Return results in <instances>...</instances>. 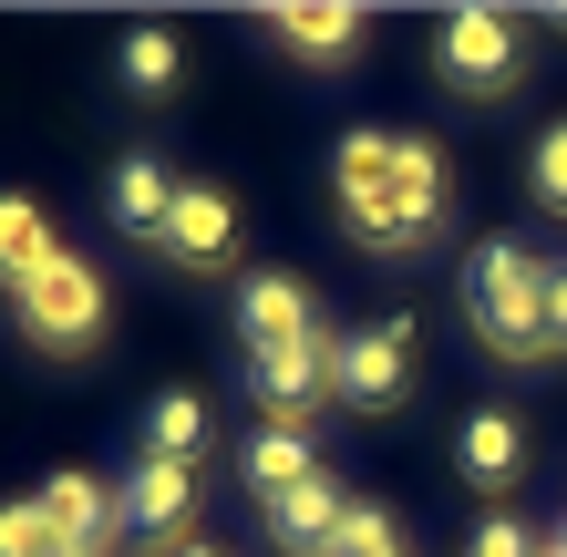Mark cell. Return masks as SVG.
I'll return each instance as SVG.
<instances>
[{
	"instance_id": "1",
	"label": "cell",
	"mask_w": 567,
	"mask_h": 557,
	"mask_svg": "<svg viewBox=\"0 0 567 557\" xmlns=\"http://www.w3.org/2000/svg\"><path fill=\"white\" fill-rule=\"evenodd\" d=\"M464 320H475V341L495 351V362H557L547 351V258L526 238H475L464 248V279H454Z\"/></svg>"
},
{
	"instance_id": "2",
	"label": "cell",
	"mask_w": 567,
	"mask_h": 557,
	"mask_svg": "<svg viewBox=\"0 0 567 557\" xmlns=\"http://www.w3.org/2000/svg\"><path fill=\"white\" fill-rule=\"evenodd\" d=\"M330 207L372 258H413V196H403V135L392 124H351L330 145Z\"/></svg>"
},
{
	"instance_id": "3",
	"label": "cell",
	"mask_w": 567,
	"mask_h": 557,
	"mask_svg": "<svg viewBox=\"0 0 567 557\" xmlns=\"http://www.w3.org/2000/svg\"><path fill=\"white\" fill-rule=\"evenodd\" d=\"M11 320H21V341H31V351H52V362H83V351L104 341V320H114V289H104V269H93L83 248H52L42 269L11 289Z\"/></svg>"
},
{
	"instance_id": "4",
	"label": "cell",
	"mask_w": 567,
	"mask_h": 557,
	"mask_svg": "<svg viewBox=\"0 0 567 557\" xmlns=\"http://www.w3.org/2000/svg\"><path fill=\"white\" fill-rule=\"evenodd\" d=\"M433 73H444V93H464V104H506L526 83V21L516 11H444Z\"/></svg>"
},
{
	"instance_id": "5",
	"label": "cell",
	"mask_w": 567,
	"mask_h": 557,
	"mask_svg": "<svg viewBox=\"0 0 567 557\" xmlns=\"http://www.w3.org/2000/svg\"><path fill=\"white\" fill-rule=\"evenodd\" d=\"M413 310H382L361 320V331H341V351H330V392H341V413H403L413 403Z\"/></svg>"
},
{
	"instance_id": "6",
	"label": "cell",
	"mask_w": 567,
	"mask_h": 557,
	"mask_svg": "<svg viewBox=\"0 0 567 557\" xmlns=\"http://www.w3.org/2000/svg\"><path fill=\"white\" fill-rule=\"evenodd\" d=\"M124 496V547H145V557H176L186 537H196V465H145L114 485Z\"/></svg>"
},
{
	"instance_id": "7",
	"label": "cell",
	"mask_w": 567,
	"mask_h": 557,
	"mask_svg": "<svg viewBox=\"0 0 567 557\" xmlns=\"http://www.w3.org/2000/svg\"><path fill=\"white\" fill-rule=\"evenodd\" d=\"M238 341H248V362H258V351L330 341V331H320V289L299 279V269H258V279H238Z\"/></svg>"
},
{
	"instance_id": "8",
	"label": "cell",
	"mask_w": 567,
	"mask_h": 557,
	"mask_svg": "<svg viewBox=\"0 0 567 557\" xmlns=\"http://www.w3.org/2000/svg\"><path fill=\"white\" fill-rule=\"evenodd\" d=\"M330 351H341V341L258 351V362H248V403L269 413V423H289V434H310V413H320V403H341V392H330Z\"/></svg>"
},
{
	"instance_id": "9",
	"label": "cell",
	"mask_w": 567,
	"mask_h": 557,
	"mask_svg": "<svg viewBox=\"0 0 567 557\" xmlns=\"http://www.w3.org/2000/svg\"><path fill=\"white\" fill-rule=\"evenodd\" d=\"M31 496H42V516H52V537H62V547H83V557H114V547H124V496H114L104 475L62 465V475L31 485Z\"/></svg>"
},
{
	"instance_id": "10",
	"label": "cell",
	"mask_w": 567,
	"mask_h": 557,
	"mask_svg": "<svg viewBox=\"0 0 567 557\" xmlns=\"http://www.w3.org/2000/svg\"><path fill=\"white\" fill-rule=\"evenodd\" d=\"M176 196H186V176L165 166V155H114V176H104V217H114V238L165 248V227H176Z\"/></svg>"
},
{
	"instance_id": "11",
	"label": "cell",
	"mask_w": 567,
	"mask_h": 557,
	"mask_svg": "<svg viewBox=\"0 0 567 557\" xmlns=\"http://www.w3.org/2000/svg\"><path fill=\"white\" fill-rule=\"evenodd\" d=\"M454 475L475 485V496H516V475H526V423L506 403H475L454 423Z\"/></svg>"
},
{
	"instance_id": "12",
	"label": "cell",
	"mask_w": 567,
	"mask_h": 557,
	"mask_svg": "<svg viewBox=\"0 0 567 557\" xmlns=\"http://www.w3.org/2000/svg\"><path fill=\"white\" fill-rule=\"evenodd\" d=\"M258 31H269L289 62H351L372 21H361L351 0H279V11H258Z\"/></svg>"
},
{
	"instance_id": "13",
	"label": "cell",
	"mask_w": 567,
	"mask_h": 557,
	"mask_svg": "<svg viewBox=\"0 0 567 557\" xmlns=\"http://www.w3.org/2000/svg\"><path fill=\"white\" fill-rule=\"evenodd\" d=\"M227 248H238V196H227V186H207V176H186L176 227H165V258H176V269H217Z\"/></svg>"
},
{
	"instance_id": "14",
	"label": "cell",
	"mask_w": 567,
	"mask_h": 557,
	"mask_svg": "<svg viewBox=\"0 0 567 557\" xmlns=\"http://www.w3.org/2000/svg\"><path fill=\"white\" fill-rule=\"evenodd\" d=\"M258 516H269V547L279 557H330V537H341V516H351V496H341V485H299V496H279V506H258Z\"/></svg>"
},
{
	"instance_id": "15",
	"label": "cell",
	"mask_w": 567,
	"mask_h": 557,
	"mask_svg": "<svg viewBox=\"0 0 567 557\" xmlns=\"http://www.w3.org/2000/svg\"><path fill=\"white\" fill-rule=\"evenodd\" d=\"M207 444H217V413H207L196 382H176V392L145 403V454H155V465H207Z\"/></svg>"
},
{
	"instance_id": "16",
	"label": "cell",
	"mask_w": 567,
	"mask_h": 557,
	"mask_svg": "<svg viewBox=\"0 0 567 557\" xmlns=\"http://www.w3.org/2000/svg\"><path fill=\"white\" fill-rule=\"evenodd\" d=\"M114 83L135 93V104H165V93L186 83V42H176L165 21H135V31L114 42Z\"/></svg>"
},
{
	"instance_id": "17",
	"label": "cell",
	"mask_w": 567,
	"mask_h": 557,
	"mask_svg": "<svg viewBox=\"0 0 567 557\" xmlns=\"http://www.w3.org/2000/svg\"><path fill=\"white\" fill-rule=\"evenodd\" d=\"M238 475H248V496H258V506H279V496H299V485H320V444H310V434H289V423H269V434L238 454Z\"/></svg>"
},
{
	"instance_id": "18",
	"label": "cell",
	"mask_w": 567,
	"mask_h": 557,
	"mask_svg": "<svg viewBox=\"0 0 567 557\" xmlns=\"http://www.w3.org/2000/svg\"><path fill=\"white\" fill-rule=\"evenodd\" d=\"M52 248H62V238H52V217L31 207V196H0V289H21Z\"/></svg>"
},
{
	"instance_id": "19",
	"label": "cell",
	"mask_w": 567,
	"mask_h": 557,
	"mask_svg": "<svg viewBox=\"0 0 567 557\" xmlns=\"http://www.w3.org/2000/svg\"><path fill=\"white\" fill-rule=\"evenodd\" d=\"M330 557H413V547H403V527H392V506L351 496V516H341V537H330Z\"/></svg>"
},
{
	"instance_id": "20",
	"label": "cell",
	"mask_w": 567,
	"mask_h": 557,
	"mask_svg": "<svg viewBox=\"0 0 567 557\" xmlns=\"http://www.w3.org/2000/svg\"><path fill=\"white\" fill-rule=\"evenodd\" d=\"M526 196H537L547 217H567V114L537 124V145H526Z\"/></svg>"
},
{
	"instance_id": "21",
	"label": "cell",
	"mask_w": 567,
	"mask_h": 557,
	"mask_svg": "<svg viewBox=\"0 0 567 557\" xmlns=\"http://www.w3.org/2000/svg\"><path fill=\"white\" fill-rule=\"evenodd\" d=\"M62 537H52V516H42V496H11L0 506V557H52Z\"/></svg>"
},
{
	"instance_id": "22",
	"label": "cell",
	"mask_w": 567,
	"mask_h": 557,
	"mask_svg": "<svg viewBox=\"0 0 567 557\" xmlns=\"http://www.w3.org/2000/svg\"><path fill=\"white\" fill-rule=\"evenodd\" d=\"M464 557H547V537H526L516 516H485V527L464 537Z\"/></svg>"
},
{
	"instance_id": "23",
	"label": "cell",
	"mask_w": 567,
	"mask_h": 557,
	"mask_svg": "<svg viewBox=\"0 0 567 557\" xmlns=\"http://www.w3.org/2000/svg\"><path fill=\"white\" fill-rule=\"evenodd\" d=\"M547 351H567V269L547 258Z\"/></svg>"
},
{
	"instance_id": "24",
	"label": "cell",
	"mask_w": 567,
	"mask_h": 557,
	"mask_svg": "<svg viewBox=\"0 0 567 557\" xmlns=\"http://www.w3.org/2000/svg\"><path fill=\"white\" fill-rule=\"evenodd\" d=\"M176 557H227V547H217V537H186V547H176Z\"/></svg>"
},
{
	"instance_id": "25",
	"label": "cell",
	"mask_w": 567,
	"mask_h": 557,
	"mask_svg": "<svg viewBox=\"0 0 567 557\" xmlns=\"http://www.w3.org/2000/svg\"><path fill=\"white\" fill-rule=\"evenodd\" d=\"M547 21H557V31H567V0H557V11H547Z\"/></svg>"
},
{
	"instance_id": "26",
	"label": "cell",
	"mask_w": 567,
	"mask_h": 557,
	"mask_svg": "<svg viewBox=\"0 0 567 557\" xmlns=\"http://www.w3.org/2000/svg\"><path fill=\"white\" fill-rule=\"evenodd\" d=\"M52 557H83V547H52Z\"/></svg>"
},
{
	"instance_id": "27",
	"label": "cell",
	"mask_w": 567,
	"mask_h": 557,
	"mask_svg": "<svg viewBox=\"0 0 567 557\" xmlns=\"http://www.w3.org/2000/svg\"><path fill=\"white\" fill-rule=\"evenodd\" d=\"M547 557H567V547H547Z\"/></svg>"
}]
</instances>
